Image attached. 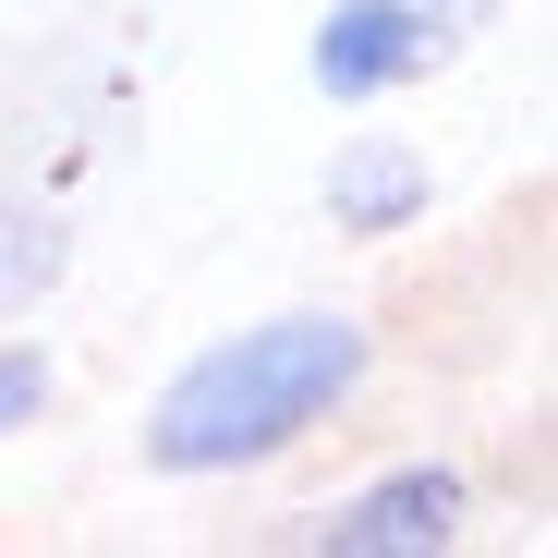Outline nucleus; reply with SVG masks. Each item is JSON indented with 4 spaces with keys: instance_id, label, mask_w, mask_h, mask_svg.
<instances>
[{
    "instance_id": "f257e3e1",
    "label": "nucleus",
    "mask_w": 558,
    "mask_h": 558,
    "mask_svg": "<svg viewBox=\"0 0 558 558\" xmlns=\"http://www.w3.org/2000/svg\"><path fill=\"white\" fill-rule=\"evenodd\" d=\"M364 377V328L352 316H267L243 340H219L207 364H182L146 413V461L158 474H231V461L292 449L316 413H340Z\"/></svg>"
},
{
    "instance_id": "7ed1b4c3",
    "label": "nucleus",
    "mask_w": 558,
    "mask_h": 558,
    "mask_svg": "<svg viewBox=\"0 0 558 558\" xmlns=\"http://www.w3.org/2000/svg\"><path fill=\"white\" fill-rule=\"evenodd\" d=\"M449 534H461V474H389V486H364V498L328 522L340 558H425V546H449Z\"/></svg>"
},
{
    "instance_id": "f03ea898",
    "label": "nucleus",
    "mask_w": 558,
    "mask_h": 558,
    "mask_svg": "<svg viewBox=\"0 0 558 558\" xmlns=\"http://www.w3.org/2000/svg\"><path fill=\"white\" fill-rule=\"evenodd\" d=\"M474 25H486V0H340L316 25V85L328 98H389L425 61H449Z\"/></svg>"
},
{
    "instance_id": "20e7f679",
    "label": "nucleus",
    "mask_w": 558,
    "mask_h": 558,
    "mask_svg": "<svg viewBox=\"0 0 558 558\" xmlns=\"http://www.w3.org/2000/svg\"><path fill=\"white\" fill-rule=\"evenodd\" d=\"M413 207H425V158L389 146V134H364V146L328 170V219H340V231H401Z\"/></svg>"
},
{
    "instance_id": "39448f33",
    "label": "nucleus",
    "mask_w": 558,
    "mask_h": 558,
    "mask_svg": "<svg viewBox=\"0 0 558 558\" xmlns=\"http://www.w3.org/2000/svg\"><path fill=\"white\" fill-rule=\"evenodd\" d=\"M37 401H49V364H37V352H0V437H13Z\"/></svg>"
}]
</instances>
